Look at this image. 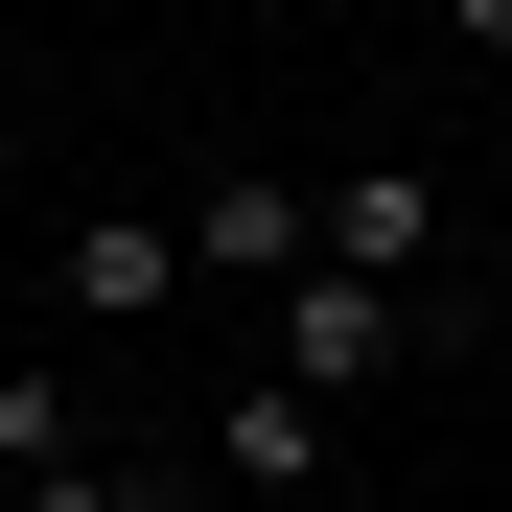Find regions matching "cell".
Masks as SVG:
<instances>
[{
    "label": "cell",
    "mask_w": 512,
    "mask_h": 512,
    "mask_svg": "<svg viewBox=\"0 0 512 512\" xmlns=\"http://www.w3.org/2000/svg\"><path fill=\"white\" fill-rule=\"evenodd\" d=\"M256 350H280V396H326V419H350V396L419 350V303H396V280H350V256H303V280L256 303Z\"/></svg>",
    "instance_id": "6da1fadb"
},
{
    "label": "cell",
    "mask_w": 512,
    "mask_h": 512,
    "mask_svg": "<svg viewBox=\"0 0 512 512\" xmlns=\"http://www.w3.org/2000/svg\"><path fill=\"white\" fill-rule=\"evenodd\" d=\"M47 303L70 326H163V303H187V210H70L47 233Z\"/></svg>",
    "instance_id": "7a4b0ae2"
},
{
    "label": "cell",
    "mask_w": 512,
    "mask_h": 512,
    "mask_svg": "<svg viewBox=\"0 0 512 512\" xmlns=\"http://www.w3.org/2000/svg\"><path fill=\"white\" fill-rule=\"evenodd\" d=\"M303 256H326V210L280 187V163H210V187H187V280H233V303H280Z\"/></svg>",
    "instance_id": "3957f363"
},
{
    "label": "cell",
    "mask_w": 512,
    "mask_h": 512,
    "mask_svg": "<svg viewBox=\"0 0 512 512\" xmlns=\"http://www.w3.org/2000/svg\"><path fill=\"white\" fill-rule=\"evenodd\" d=\"M326 256L419 303V256H443V187H419V163H326Z\"/></svg>",
    "instance_id": "277c9868"
},
{
    "label": "cell",
    "mask_w": 512,
    "mask_h": 512,
    "mask_svg": "<svg viewBox=\"0 0 512 512\" xmlns=\"http://www.w3.org/2000/svg\"><path fill=\"white\" fill-rule=\"evenodd\" d=\"M210 466H233L256 512H303V489H326V396H280V373H256V396L210 419Z\"/></svg>",
    "instance_id": "5b68a950"
},
{
    "label": "cell",
    "mask_w": 512,
    "mask_h": 512,
    "mask_svg": "<svg viewBox=\"0 0 512 512\" xmlns=\"http://www.w3.org/2000/svg\"><path fill=\"white\" fill-rule=\"evenodd\" d=\"M70 466V373H0V489H47Z\"/></svg>",
    "instance_id": "8992f818"
},
{
    "label": "cell",
    "mask_w": 512,
    "mask_h": 512,
    "mask_svg": "<svg viewBox=\"0 0 512 512\" xmlns=\"http://www.w3.org/2000/svg\"><path fill=\"white\" fill-rule=\"evenodd\" d=\"M0 512H140V489L117 466H47V489H0Z\"/></svg>",
    "instance_id": "52a82bcc"
},
{
    "label": "cell",
    "mask_w": 512,
    "mask_h": 512,
    "mask_svg": "<svg viewBox=\"0 0 512 512\" xmlns=\"http://www.w3.org/2000/svg\"><path fill=\"white\" fill-rule=\"evenodd\" d=\"M443 24H466V47H489V70H512V0H443Z\"/></svg>",
    "instance_id": "ba28073f"
}]
</instances>
